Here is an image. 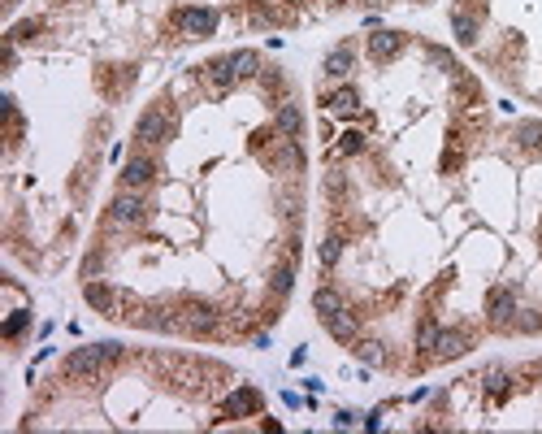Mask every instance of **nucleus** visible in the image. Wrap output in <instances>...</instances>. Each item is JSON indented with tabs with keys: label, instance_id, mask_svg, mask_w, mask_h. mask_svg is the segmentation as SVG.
<instances>
[{
	"label": "nucleus",
	"instance_id": "obj_7",
	"mask_svg": "<svg viewBox=\"0 0 542 434\" xmlns=\"http://www.w3.org/2000/svg\"><path fill=\"white\" fill-rule=\"evenodd\" d=\"M256 408H260V391H256V387H239V391L226 395V404H222L226 417H243V413H256Z\"/></svg>",
	"mask_w": 542,
	"mask_h": 434
},
{
	"label": "nucleus",
	"instance_id": "obj_21",
	"mask_svg": "<svg viewBox=\"0 0 542 434\" xmlns=\"http://www.w3.org/2000/svg\"><path fill=\"white\" fill-rule=\"evenodd\" d=\"M356 356H360L364 365H377V360H382V343H373V339H364V343L356 348Z\"/></svg>",
	"mask_w": 542,
	"mask_h": 434
},
{
	"label": "nucleus",
	"instance_id": "obj_6",
	"mask_svg": "<svg viewBox=\"0 0 542 434\" xmlns=\"http://www.w3.org/2000/svg\"><path fill=\"white\" fill-rule=\"evenodd\" d=\"M152 174H156L152 156H135V161H126V170H122V187H126V191H139V187L152 183Z\"/></svg>",
	"mask_w": 542,
	"mask_h": 434
},
{
	"label": "nucleus",
	"instance_id": "obj_10",
	"mask_svg": "<svg viewBox=\"0 0 542 434\" xmlns=\"http://www.w3.org/2000/svg\"><path fill=\"white\" fill-rule=\"evenodd\" d=\"M399 44H404V35L377 31V35H369V57H373V61H387V57H395V52H399Z\"/></svg>",
	"mask_w": 542,
	"mask_h": 434
},
{
	"label": "nucleus",
	"instance_id": "obj_17",
	"mask_svg": "<svg viewBox=\"0 0 542 434\" xmlns=\"http://www.w3.org/2000/svg\"><path fill=\"white\" fill-rule=\"evenodd\" d=\"M230 57H235V74H239V79L256 74V52H230Z\"/></svg>",
	"mask_w": 542,
	"mask_h": 434
},
{
	"label": "nucleus",
	"instance_id": "obj_13",
	"mask_svg": "<svg viewBox=\"0 0 542 434\" xmlns=\"http://www.w3.org/2000/svg\"><path fill=\"white\" fill-rule=\"evenodd\" d=\"M347 70H352V44H339L330 57H325V74H330V79H347Z\"/></svg>",
	"mask_w": 542,
	"mask_h": 434
},
{
	"label": "nucleus",
	"instance_id": "obj_9",
	"mask_svg": "<svg viewBox=\"0 0 542 434\" xmlns=\"http://www.w3.org/2000/svg\"><path fill=\"white\" fill-rule=\"evenodd\" d=\"M469 348V335L464 330H439V339H434V356L439 360H451Z\"/></svg>",
	"mask_w": 542,
	"mask_h": 434
},
{
	"label": "nucleus",
	"instance_id": "obj_8",
	"mask_svg": "<svg viewBox=\"0 0 542 434\" xmlns=\"http://www.w3.org/2000/svg\"><path fill=\"white\" fill-rule=\"evenodd\" d=\"M486 313H491V321H512L516 313V296L508 287H495L491 296H486Z\"/></svg>",
	"mask_w": 542,
	"mask_h": 434
},
{
	"label": "nucleus",
	"instance_id": "obj_1",
	"mask_svg": "<svg viewBox=\"0 0 542 434\" xmlns=\"http://www.w3.org/2000/svg\"><path fill=\"white\" fill-rule=\"evenodd\" d=\"M122 356V343H96V348H78L66 356V373L70 378H87V373H100L104 365H113Z\"/></svg>",
	"mask_w": 542,
	"mask_h": 434
},
{
	"label": "nucleus",
	"instance_id": "obj_11",
	"mask_svg": "<svg viewBox=\"0 0 542 434\" xmlns=\"http://www.w3.org/2000/svg\"><path fill=\"white\" fill-rule=\"evenodd\" d=\"M312 308H317V317H321V321H330V317H334V313H343L347 304H343V296H339L334 287H317Z\"/></svg>",
	"mask_w": 542,
	"mask_h": 434
},
{
	"label": "nucleus",
	"instance_id": "obj_5",
	"mask_svg": "<svg viewBox=\"0 0 542 434\" xmlns=\"http://www.w3.org/2000/svg\"><path fill=\"white\" fill-rule=\"evenodd\" d=\"M87 304L100 308L104 317H118V308H122V291H118V287H108V283H87Z\"/></svg>",
	"mask_w": 542,
	"mask_h": 434
},
{
	"label": "nucleus",
	"instance_id": "obj_20",
	"mask_svg": "<svg viewBox=\"0 0 542 434\" xmlns=\"http://www.w3.org/2000/svg\"><path fill=\"white\" fill-rule=\"evenodd\" d=\"M26 326H31V313H14V317L5 321V339H18Z\"/></svg>",
	"mask_w": 542,
	"mask_h": 434
},
{
	"label": "nucleus",
	"instance_id": "obj_12",
	"mask_svg": "<svg viewBox=\"0 0 542 434\" xmlns=\"http://www.w3.org/2000/svg\"><path fill=\"white\" fill-rule=\"evenodd\" d=\"M204 79H208V83H213L217 91H226V87H230V83L239 79V74H235V57H222V61H208V66H204Z\"/></svg>",
	"mask_w": 542,
	"mask_h": 434
},
{
	"label": "nucleus",
	"instance_id": "obj_23",
	"mask_svg": "<svg viewBox=\"0 0 542 434\" xmlns=\"http://www.w3.org/2000/svg\"><path fill=\"white\" fill-rule=\"evenodd\" d=\"M360 148H364V135H360V131H347V135H343V143H339V152H347V156H352V152H360Z\"/></svg>",
	"mask_w": 542,
	"mask_h": 434
},
{
	"label": "nucleus",
	"instance_id": "obj_24",
	"mask_svg": "<svg viewBox=\"0 0 542 434\" xmlns=\"http://www.w3.org/2000/svg\"><path fill=\"white\" fill-rule=\"evenodd\" d=\"M521 139L538 148V143H542V122H525V126H521Z\"/></svg>",
	"mask_w": 542,
	"mask_h": 434
},
{
	"label": "nucleus",
	"instance_id": "obj_22",
	"mask_svg": "<svg viewBox=\"0 0 542 434\" xmlns=\"http://www.w3.org/2000/svg\"><path fill=\"white\" fill-rule=\"evenodd\" d=\"M339 252H343V239H325V243H321V265H334Z\"/></svg>",
	"mask_w": 542,
	"mask_h": 434
},
{
	"label": "nucleus",
	"instance_id": "obj_4",
	"mask_svg": "<svg viewBox=\"0 0 542 434\" xmlns=\"http://www.w3.org/2000/svg\"><path fill=\"white\" fill-rule=\"evenodd\" d=\"M143 213H148V204H143L135 191L118 196V200H113V208H108V217H113L118 226H135V222H143Z\"/></svg>",
	"mask_w": 542,
	"mask_h": 434
},
{
	"label": "nucleus",
	"instance_id": "obj_14",
	"mask_svg": "<svg viewBox=\"0 0 542 434\" xmlns=\"http://www.w3.org/2000/svg\"><path fill=\"white\" fill-rule=\"evenodd\" d=\"M278 131H282L287 139H295V135L304 131V118H300L295 104H282V108H278Z\"/></svg>",
	"mask_w": 542,
	"mask_h": 434
},
{
	"label": "nucleus",
	"instance_id": "obj_2",
	"mask_svg": "<svg viewBox=\"0 0 542 434\" xmlns=\"http://www.w3.org/2000/svg\"><path fill=\"white\" fill-rule=\"evenodd\" d=\"M174 26L187 35V39H204L217 31V9H178L174 14Z\"/></svg>",
	"mask_w": 542,
	"mask_h": 434
},
{
	"label": "nucleus",
	"instance_id": "obj_16",
	"mask_svg": "<svg viewBox=\"0 0 542 434\" xmlns=\"http://www.w3.org/2000/svg\"><path fill=\"white\" fill-rule=\"evenodd\" d=\"M325 104H330L334 108V113H352V108L360 104V96H356V87H339L330 100H325Z\"/></svg>",
	"mask_w": 542,
	"mask_h": 434
},
{
	"label": "nucleus",
	"instance_id": "obj_19",
	"mask_svg": "<svg viewBox=\"0 0 542 434\" xmlns=\"http://www.w3.org/2000/svg\"><path fill=\"white\" fill-rule=\"evenodd\" d=\"M456 35H460L464 44H473V39H477V22H473L469 14H456Z\"/></svg>",
	"mask_w": 542,
	"mask_h": 434
},
{
	"label": "nucleus",
	"instance_id": "obj_15",
	"mask_svg": "<svg viewBox=\"0 0 542 434\" xmlns=\"http://www.w3.org/2000/svg\"><path fill=\"white\" fill-rule=\"evenodd\" d=\"M325 330H330L334 339H356V317L343 308V313H334L330 321H325Z\"/></svg>",
	"mask_w": 542,
	"mask_h": 434
},
{
	"label": "nucleus",
	"instance_id": "obj_18",
	"mask_svg": "<svg viewBox=\"0 0 542 434\" xmlns=\"http://www.w3.org/2000/svg\"><path fill=\"white\" fill-rule=\"evenodd\" d=\"M291 287H295V269H291V265H282V269H274V291H278V296H287Z\"/></svg>",
	"mask_w": 542,
	"mask_h": 434
},
{
	"label": "nucleus",
	"instance_id": "obj_3",
	"mask_svg": "<svg viewBox=\"0 0 542 434\" xmlns=\"http://www.w3.org/2000/svg\"><path fill=\"white\" fill-rule=\"evenodd\" d=\"M135 135H139L143 143H165V139H170V118H165V108H148V113L139 118V126H135Z\"/></svg>",
	"mask_w": 542,
	"mask_h": 434
}]
</instances>
